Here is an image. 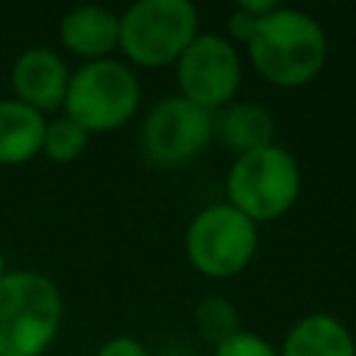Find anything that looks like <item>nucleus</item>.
<instances>
[{"instance_id": "obj_1", "label": "nucleus", "mask_w": 356, "mask_h": 356, "mask_svg": "<svg viewBox=\"0 0 356 356\" xmlns=\"http://www.w3.org/2000/svg\"><path fill=\"white\" fill-rule=\"evenodd\" d=\"M256 70L278 86H303L325 64L328 39L323 25L300 8L278 6L259 19L245 44Z\"/></svg>"}, {"instance_id": "obj_2", "label": "nucleus", "mask_w": 356, "mask_h": 356, "mask_svg": "<svg viewBox=\"0 0 356 356\" xmlns=\"http://www.w3.org/2000/svg\"><path fill=\"white\" fill-rule=\"evenodd\" d=\"M64 317L58 286L33 270L0 278V356H42Z\"/></svg>"}, {"instance_id": "obj_3", "label": "nucleus", "mask_w": 356, "mask_h": 356, "mask_svg": "<svg viewBox=\"0 0 356 356\" xmlns=\"http://www.w3.org/2000/svg\"><path fill=\"white\" fill-rule=\"evenodd\" d=\"M228 203L248 220L270 222L284 217L300 195V167L281 145H267L236 156L225 178Z\"/></svg>"}, {"instance_id": "obj_4", "label": "nucleus", "mask_w": 356, "mask_h": 356, "mask_svg": "<svg viewBox=\"0 0 356 356\" xmlns=\"http://www.w3.org/2000/svg\"><path fill=\"white\" fill-rule=\"evenodd\" d=\"M61 108L64 117L78 122L86 134L114 131L139 108V81L122 61H86L70 75Z\"/></svg>"}, {"instance_id": "obj_5", "label": "nucleus", "mask_w": 356, "mask_h": 356, "mask_svg": "<svg viewBox=\"0 0 356 356\" xmlns=\"http://www.w3.org/2000/svg\"><path fill=\"white\" fill-rule=\"evenodd\" d=\"M197 36V8L189 0H136L120 17V47L139 67H167Z\"/></svg>"}, {"instance_id": "obj_6", "label": "nucleus", "mask_w": 356, "mask_h": 356, "mask_svg": "<svg viewBox=\"0 0 356 356\" xmlns=\"http://www.w3.org/2000/svg\"><path fill=\"white\" fill-rule=\"evenodd\" d=\"M256 222L231 203H214L195 214L186 228V256L209 278H231L256 256Z\"/></svg>"}, {"instance_id": "obj_7", "label": "nucleus", "mask_w": 356, "mask_h": 356, "mask_svg": "<svg viewBox=\"0 0 356 356\" xmlns=\"http://www.w3.org/2000/svg\"><path fill=\"white\" fill-rule=\"evenodd\" d=\"M175 81L181 97L206 111L228 106L242 81V64L234 42L217 33H197L175 61Z\"/></svg>"}, {"instance_id": "obj_8", "label": "nucleus", "mask_w": 356, "mask_h": 356, "mask_svg": "<svg viewBox=\"0 0 356 356\" xmlns=\"http://www.w3.org/2000/svg\"><path fill=\"white\" fill-rule=\"evenodd\" d=\"M214 136V111L181 95L159 100L142 122L145 153L161 167H181L197 159Z\"/></svg>"}, {"instance_id": "obj_9", "label": "nucleus", "mask_w": 356, "mask_h": 356, "mask_svg": "<svg viewBox=\"0 0 356 356\" xmlns=\"http://www.w3.org/2000/svg\"><path fill=\"white\" fill-rule=\"evenodd\" d=\"M70 70L64 58L50 47H28L17 56L11 67V86L19 103L42 111H56L64 106Z\"/></svg>"}, {"instance_id": "obj_10", "label": "nucleus", "mask_w": 356, "mask_h": 356, "mask_svg": "<svg viewBox=\"0 0 356 356\" xmlns=\"http://www.w3.org/2000/svg\"><path fill=\"white\" fill-rule=\"evenodd\" d=\"M58 36L72 56L100 61L120 47V17L103 6H75L61 17Z\"/></svg>"}, {"instance_id": "obj_11", "label": "nucleus", "mask_w": 356, "mask_h": 356, "mask_svg": "<svg viewBox=\"0 0 356 356\" xmlns=\"http://www.w3.org/2000/svg\"><path fill=\"white\" fill-rule=\"evenodd\" d=\"M278 356H356V342L342 320L314 312L289 328Z\"/></svg>"}, {"instance_id": "obj_12", "label": "nucleus", "mask_w": 356, "mask_h": 356, "mask_svg": "<svg viewBox=\"0 0 356 356\" xmlns=\"http://www.w3.org/2000/svg\"><path fill=\"white\" fill-rule=\"evenodd\" d=\"M44 114L19 103L17 97L0 100V164L17 167L42 153Z\"/></svg>"}, {"instance_id": "obj_13", "label": "nucleus", "mask_w": 356, "mask_h": 356, "mask_svg": "<svg viewBox=\"0 0 356 356\" xmlns=\"http://www.w3.org/2000/svg\"><path fill=\"white\" fill-rule=\"evenodd\" d=\"M217 131H220V139L242 156V153L273 145L275 120L259 103H248V100L245 103H228L220 122H217Z\"/></svg>"}, {"instance_id": "obj_14", "label": "nucleus", "mask_w": 356, "mask_h": 356, "mask_svg": "<svg viewBox=\"0 0 356 356\" xmlns=\"http://www.w3.org/2000/svg\"><path fill=\"white\" fill-rule=\"evenodd\" d=\"M195 328L200 334V339L211 342L214 348L228 342L234 334H239V314L236 306L222 298V295H206L197 306H195Z\"/></svg>"}, {"instance_id": "obj_15", "label": "nucleus", "mask_w": 356, "mask_h": 356, "mask_svg": "<svg viewBox=\"0 0 356 356\" xmlns=\"http://www.w3.org/2000/svg\"><path fill=\"white\" fill-rule=\"evenodd\" d=\"M86 145H89V134L70 117H56L53 122L44 125L42 153L56 164H70V161L81 159Z\"/></svg>"}, {"instance_id": "obj_16", "label": "nucleus", "mask_w": 356, "mask_h": 356, "mask_svg": "<svg viewBox=\"0 0 356 356\" xmlns=\"http://www.w3.org/2000/svg\"><path fill=\"white\" fill-rule=\"evenodd\" d=\"M214 356H278V350L253 331H239L228 342L214 348Z\"/></svg>"}, {"instance_id": "obj_17", "label": "nucleus", "mask_w": 356, "mask_h": 356, "mask_svg": "<svg viewBox=\"0 0 356 356\" xmlns=\"http://www.w3.org/2000/svg\"><path fill=\"white\" fill-rule=\"evenodd\" d=\"M95 356H150V353H147V348H145L139 339L120 334V337L106 339Z\"/></svg>"}, {"instance_id": "obj_18", "label": "nucleus", "mask_w": 356, "mask_h": 356, "mask_svg": "<svg viewBox=\"0 0 356 356\" xmlns=\"http://www.w3.org/2000/svg\"><path fill=\"white\" fill-rule=\"evenodd\" d=\"M256 25H259L256 17H250V14H245V11L236 8V11L228 17V33H231V42H242V44H248L250 36L256 33Z\"/></svg>"}, {"instance_id": "obj_19", "label": "nucleus", "mask_w": 356, "mask_h": 356, "mask_svg": "<svg viewBox=\"0 0 356 356\" xmlns=\"http://www.w3.org/2000/svg\"><path fill=\"white\" fill-rule=\"evenodd\" d=\"M275 8H278V3H273V0H242V3H239V11H245V14L256 17V19L267 17V14L275 11Z\"/></svg>"}, {"instance_id": "obj_20", "label": "nucleus", "mask_w": 356, "mask_h": 356, "mask_svg": "<svg viewBox=\"0 0 356 356\" xmlns=\"http://www.w3.org/2000/svg\"><path fill=\"white\" fill-rule=\"evenodd\" d=\"M8 275V270H6V256H3V250H0V278H6Z\"/></svg>"}]
</instances>
